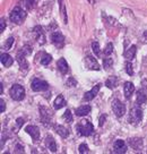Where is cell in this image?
<instances>
[{
    "label": "cell",
    "mask_w": 147,
    "mask_h": 154,
    "mask_svg": "<svg viewBox=\"0 0 147 154\" xmlns=\"http://www.w3.org/2000/svg\"><path fill=\"white\" fill-rule=\"evenodd\" d=\"M58 69L62 72V74H67L68 70H69V66H68V63H67L66 59L65 58H60L59 60H58Z\"/></svg>",
    "instance_id": "obj_17"
},
{
    "label": "cell",
    "mask_w": 147,
    "mask_h": 154,
    "mask_svg": "<svg viewBox=\"0 0 147 154\" xmlns=\"http://www.w3.org/2000/svg\"><path fill=\"white\" fill-rule=\"evenodd\" d=\"M85 65L86 67L90 69V70H100V65L99 63L96 61V59L94 57H92V56H87L85 58Z\"/></svg>",
    "instance_id": "obj_9"
},
{
    "label": "cell",
    "mask_w": 147,
    "mask_h": 154,
    "mask_svg": "<svg viewBox=\"0 0 147 154\" xmlns=\"http://www.w3.org/2000/svg\"><path fill=\"white\" fill-rule=\"evenodd\" d=\"M105 85L109 87V88H114V87L118 85V79L115 76H111L108 78V81L105 82Z\"/></svg>",
    "instance_id": "obj_25"
},
{
    "label": "cell",
    "mask_w": 147,
    "mask_h": 154,
    "mask_svg": "<svg viewBox=\"0 0 147 154\" xmlns=\"http://www.w3.org/2000/svg\"><path fill=\"white\" fill-rule=\"evenodd\" d=\"M112 110H113L114 115L117 117H122L126 113V106L122 102L118 100V99H114L112 101Z\"/></svg>",
    "instance_id": "obj_6"
},
{
    "label": "cell",
    "mask_w": 147,
    "mask_h": 154,
    "mask_svg": "<svg viewBox=\"0 0 147 154\" xmlns=\"http://www.w3.org/2000/svg\"><path fill=\"white\" fill-rule=\"evenodd\" d=\"M112 52H113V44L109 43L108 45H106V48L104 49V54L106 56V57H109Z\"/></svg>",
    "instance_id": "obj_31"
},
{
    "label": "cell",
    "mask_w": 147,
    "mask_h": 154,
    "mask_svg": "<svg viewBox=\"0 0 147 154\" xmlns=\"http://www.w3.org/2000/svg\"><path fill=\"white\" fill-rule=\"evenodd\" d=\"M26 17V13L19 7H15L10 13V20L15 24H20Z\"/></svg>",
    "instance_id": "obj_4"
},
{
    "label": "cell",
    "mask_w": 147,
    "mask_h": 154,
    "mask_svg": "<svg viewBox=\"0 0 147 154\" xmlns=\"http://www.w3.org/2000/svg\"><path fill=\"white\" fill-rule=\"evenodd\" d=\"M90 112V106H81L76 109V115L78 117H84V116L88 115Z\"/></svg>",
    "instance_id": "obj_20"
},
{
    "label": "cell",
    "mask_w": 147,
    "mask_h": 154,
    "mask_svg": "<svg viewBox=\"0 0 147 154\" xmlns=\"http://www.w3.org/2000/svg\"><path fill=\"white\" fill-rule=\"evenodd\" d=\"M14 38H9L7 41H6L5 45H4V50H9L10 48H11V45L14 44Z\"/></svg>",
    "instance_id": "obj_32"
},
{
    "label": "cell",
    "mask_w": 147,
    "mask_h": 154,
    "mask_svg": "<svg viewBox=\"0 0 147 154\" xmlns=\"http://www.w3.org/2000/svg\"><path fill=\"white\" fill-rule=\"evenodd\" d=\"M76 85H77L76 79H75L74 77H69V78H68V81H67V86L74 87V86H76Z\"/></svg>",
    "instance_id": "obj_33"
},
{
    "label": "cell",
    "mask_w": 147,
    "mask_h": 154,
    "mask_svg": "<svg viewBox=\"0 0 147 154\" xmlns=\"http://www.w3.org/2000/svg\"><path fill=\"white\" fill-rule=\"evenodd\" d=\"M34 33L36 35V40L40 44H44L45 43V35H44V32L41 26H36L34 29Z\"/></svg>",
    "instance_id": "obj_15"
},
{
    "label": "cell",
    "mask_w": 147,
    "mask_h": 154,
    "mask_svg": "<svg viewBox=\"0 0 147 154\" xmlns=\"http://www.w3.org/2000/svg\"><path fill=\"white\" fill-rule=\"evenodd\" d=\"M31 87H32V90L34 92H42L47 91V88H49V84L47 82H44V81L38 79V78H34Z\"/></svg>",
    "instance_id": "obj_7"
},
{
    "label": "cell",
    "mask_w": 147,
    "mask_h": 154,
    "mask_svg": "<svg viewBox=\"0 0 147 154\" xmlns=\"http://www.w3.org/2000/svg\"><path fill=\"white\" fill-rule=\"evenodd\" d=\"M59 1H60V7H61V14H62V17H63V22H65V24H67V22H68V19H67L66 8H65V5H63V2H62V0H59Z\"/></svg>",
    "instance_id": "obj_29"
},
{
    "label": "cell",
    "mask_w": 147,
    "mask_h": 154,
    "mask_svg": "<svg viewBox=\"0 0 147 154\" xmlns=\"http://www.w3.org/2000/svg\"><path fill=\"white\" fill-rule=\"evenodd\" d=\"M105 119H106V116H101V118H100V121H99V122H100V124H99V126H100V127H102V126L104 125V121H105Z\"/></svg>",
    "instance_id": "obj_38"
},
{
    "label": "cell",
    "mask_w": 147,
    "mask_h": 154,
    "mask_svg": "<svg viewBox=\"0 0 147 154\" xmlns=\"http://www.w3.org/2000/svg\"><path fill=\"white\" fill-rule=\"evenodd\" d=\"M5 110H6V103H5V101L1 99V100H0V112H5Z\"/></svg>",
    "instance_id": "obj_37"
},
{
    "label": "cell",
    "mask_w": 147,
    "mask_h": 154,
    "mask_svg": "<svg viewBox=\"0 0 147 154\" xmlns=\"http://www.w3.org/2000/svg\"><path fill=\"white\" fill-rule=\"evenodd\" d=\"M124 96H126V99L129 100L131 95L133 94V92H135V86H133V84L131 82H126L124 83Z\"/></svg>",
    "instance_id": "obj_14"
},
{
    "label": "cell",
    "mask_w": 147,
    "mask_h": 154,
    "mask_svg": "<svg viewBox=\"0 0 147 154\" xmlns=\"http://www.w3.org/2000/svg\"><path fill=\"white\" fill-rule=\"evenodd\" d=\"M142 119V110L138 106H135L130 110V115H129V121L130 124H135L137 125L139 124Z\"/></svg>",
    "instance_id": "obj_5"
},
{
    "label": "cell",
    "mask_w": 147,
    "mask_h": 154,
    "mask_svg": "<svg viewBox=\"0 0 147 154\" xmlns=\"http://www.w3.org/2000/svg\"><path fill=\"white\" fill-rule=\"evenodd\" d=\"M45 146L51 152H57V144H56V140H54L52 136H47V138H45Z\"/></svg>",
    "instance_id": "obj_16"
},
{
    "label": "cell",
    "mask_w": 147,
    "mask_h": 154,
    "mask_svg": "<svg viewBox=\"0 0 147 154\" xmlns=\"http://www.w3.org/2000/svg\"><path fill=\"white\" fill-rule=\"evenodd\" d=\"M9 95L15 101H22L25 97V90H24V87L22 85L15 84L9 90Z\"/></svg>",
    "instance_id": "obj_2"
},
{
    "label": "cell",
    "mask_w": 147,
    "mask_h": 154,
    "mask_svg": "<svg viewBox=\"0 0 147 154\" xmlns=\"http://www.w3.org/2000/svg\"><path fill=\"white\" fill-rule=\"evenodd\" d=\"M112 65H113V59H111L110 57H106L103 59V66H104L105 69H109Z\"/></svg>",
    "instance_id": "obj_27"
},
{
    "label": "cell",
    "mask_w": 147,
    "mask_h": 154,
    "mask_svg": "<svg viewBox=\"0 0 147 154\" xmlns=\"http://www.w3.org/2000/svg\"><path fill=\"white\" fill-rule=\"evenodd\" d=\"M63 119L66 121H68V122H71V121H72V115H71V112L69 109H67V110L65 111V113H63Z\"/></svg>",
    "instance_id": "obj_30"
},
{
    "label": "cell",
    "mask_w": 147,
    "mask_h": 154,
    "mask_svg": "<svg viewBox=\"0 0 147 154\" xmlns=\"http://www.w3.org/2000/svg\"><path fill=\"white\" fill-rule=\"evenodd\" d=\"M25 57H26V56H25L23 52H19L18 54H17V57H16L17 63H19V68H20L22 72H23V70L27 72V69H29V63H27V60L25 59Z\"/></svg>",
    "instance_id": "obj_12"
},
{
    "label": "cell",
    "mask_w": 147,
    "mask_h": 154,
    "mask_svg": "<svg viewBox=\"0 0 147 154\" xmlns=\"http://www.w3.org/2000/svg\"><path fill=\"white\" fill-rule=\"evenodd\" d=\"M113 152L114 153H126L127 152V146L124 144V140H117L113 144Z\"/></svg>",
    "instance_id": "obj_13"
},
{
    "label": "cell",
    "mask_w": 147,
    "mask_h": 154,
    "mask_svg": "<svg viewBox=\"0 0 147 154\" xmlns=\"http://www.w3.org/2000/svg\"><path fill=\"white\" fill-rule=\"evenodd\" d=\"M76 130L81 136H90L94 131V127L88 120H81L77 124Z\"/></svg>",
    "instance_id": "obj_1"
},
{
    "label": "cell",
    "mask_w": 147,
    "mask_h": 154,
    "mask_svg": "<svg viewBox=\"0 0 147 154\" xmlns=\"http://www.w3.org/2000/svg\"><path fill=\"white\" fill-rule=\"evenodd\" d=\"M129 145L133 149H140L142 146V138H129Z\"/></svg>",
    "instance_id": "obj_19"
},
{
    "label": "cell",
    "mask_w": 147,
    "mask_h": 154,
    "mask_svg": "<svg viewBox=\"0 0 147 154\" xmlns=\"http://www.w3.org/2000/svg\"><path fill=\"white\" fill-rule=\"evenodd\" d=\"M0 92H1V94H2V92H4V86H2V84H0Z\"/></svg>",
    "instance_id": "obj_39"
},
{
    "label": "cell",
    "mask_w": 147,
    "mask_h": 154,
    "mask_svg": "<svg viewBox=\"0 0 147 154\" xmlns=\"http://www.w3.org/2000/svg\"><path fill=\"white\" fill-rule=\"evenodd\" d=\"M5 29H6V20L4 17H1V19H0V33H2L5 31Z\"/></svg>",
    "instance_id": "obj_36"
},
{
    "label": "cell",
    "mask_w": 147,
    "mask_h": 154,
    "mask_svg": "<svg viewBox=\"0 0 147 154\" xmlns=\"http://www.w3.org/2000/svg\"><path fill=\"white\" fill-rule=\"evenodd\" d=\"M126 72L128 74L129 76H133V65L130 63H126Z\"/></svg>",
    "instance_id": "obj_34"
},
{
    "label": "cell",
    "mask_w": 147,
    "mask_h": 154,
    "mask_svg": "<svg viewBox=\"0 0 147 154\" xmlns=\"http://www.w3.org/2000/svg\"><path fill=\"white\" fill-rule=\"evenodd\" d=\"M14 63V59L10 57L8 53H2L1 54V63L5 66V67H10Z\"/></svg>",
    "instance_id": "obj_18"
},
{
    "label": "cell",
    "mask_w": 147,
    "mask_h": 154,
    "mask_svg": "<svg viewBox=\"0 0 147 154\" xmlns=\"http://www.w3.org/2000/svg\"><path fill=\"white\" fill-rule=\"evenodd\" d=\"M65 106H66V101H65L63 96L59 95L57 99L54 100V103H53V106H54V109H56V110H59V109L63 108Z\"/></svg>",
    "instance_id": "obj_22"
},
{
    "label": "cell",
    "mask_w": 147,
    "mask_h": 154,
    "mask_svg": "<svg viewBox=\"0 0 147 154\" xmlns=\"http://www.w3.org/2000/svg\"><path fill=\"white\" fill-rule=\"evenodd\" d=\"M51 40H52V43L57 48H62L65 44V36L60 32H53L51 35Z\"/></svg>",
    "instance_id": "obj_8"
},
{
    "label": "cell",
    "mask_w": 147,
    "mask_h": 154,
    "mask_svg": "<svg viewBox=\"0 0 147 154\" xmlns=\"http://www.w3.org/2000/svg\"><path fill=\"white\" fill-rule=\"evenodd\" d=\"M25 131L27 133V134L31 135V137L33 138L35 142L36 140H38V138H40V129H38V127H36V126H27L26 128H25Z\"/></svg>",
    "instance_id": "obj_11"
},
{
    "label": "cell",
    "mask_w": 147,
    "mask_h": 154,
    "mask_svg": "<svg viewBox=\"0 0 147 154\" xmlns=\"http://www.w3.org/2000/svg\"><path fill=\"white\" fill-rule=\"evenodd\" d=\"M79 153L81 154H84V153H87L88 152V146L86 144H81L79 145Z\"/></svg>",
    "instance_id": "obj_35"
},
{
    "label": "cell",
    "mask_w": 147,
    "mask_h": 154,
    "mask_svg": "<svg viewBox=\"0 0 147 154\" xmlns=\"http://www.w3.org/2000/svg\"><path fill=\"white\" fill-rule=\"evenodd\" d=\"M56 131L61 136L62 138H67L69 136V130L63 126H56Z\"/></svg>",
    "instance_id": "obj_24"
},
{
    "label": "cell",
    "mask_w": 147,
    "mask_h": 154,
    "mask_svg": "<svg viewBox=\"0 0 147 154\" xmlns=\"http://www.w3.org/2000/svg\"><path fill=\"white\" fill-rule=\"evenodd\" d=\"M40 61H41V65L47 66V65H49V63L52 61V57H51L50 54H47V53H43V56Z\"/></svg>",
    "instance_id": "obj_26"
},
{
    "label": "cell",
    "mask_w": 147,
    "mask_h": 154,
    "mask_svg": "<svg viewBox=\"0 0 147 154\" xmlns=\"http://www.w3.org/2000/svg\"><path fill=\"white\" fill-rule=\"evenodd\" d=\"M101 86H102V84H96L90 91L86 92L85 94H84V100H85V101H90V100H93L95 96L97 95L99 91L101 90Z\"/></svg>",
    "instance_id": "obj_10"
},
{
    "label": "cell",
    "mask_w": 147,
    "mask_h": 154,
    "mask_svg": "<svg viewBox=\"0 0 147 154\" xmlns=\"http://www.w3.org/2000/svg\"><path fill=\"white\" fill-rule=\"evenodd\" d=\"M92 49H93V52L95 53V56H100V44L97 41H94L92 43Z\"/></svg>",
    "instance_id": "obj_28"
},
{
    "label": "cell",
    "mask_w": 147,
    "mask_h": 154,
    "mask_svg": "<svg viewBox=\"0 0 147 154\" xmlns=\"http://www.w3.org/2000/svg\"><path fill=\"white\" fill-rule=\"evenodd\" d=\"M136 51H137L136 45H131V47L124 52V58L128 59V60H133V58H135V56H136Z\"/></svg>",
    "instance_id": "obj_21"
},
{
    "label": "cell",
    "mask_w": 147,
    "mask_h": 154,
    "mask_svg": "<svg viewBox=\"0 0 147 154\" xmlns=\"http://www.w3.org/2000/svg\"><path fill=\"white\" fill-rule=\"evenodd\" d=\"M40 118H41L42 124L45 127H51L53 115L47 108H45V106H40Z\"/></svg>",
    "instance_id": "obj_3"
},
{
    "label": "cell",
    "mask_w": 147,
    "mask_h": 154,
    "mask_svg": "<svg viewBox=\"0 0 147 154\" xmlns=\"http://www.w3.org/2000/svg\"><path fill=\"white\" fill-rule=\"evenodd\" d=\"M136 101H137L138 104H142V103H145L147 101V95L144 90H139L137 92V99H136Z\"/></svg>",
    "instance_id": "obj_23"
}]
</instances>
